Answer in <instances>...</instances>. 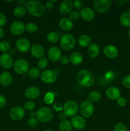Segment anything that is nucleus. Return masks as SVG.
<instances>
[{
    "label": "nucleus",
    "mask_w": 130,
    "mask_h": 131,
    "mask_svg": "<svg viewBox=\"0 0 130 131\" xmlns=\"http://www.w3.org/2000/svg\"><path fill=\"white\" fill-rule=\"evenodd\" d=\"M6 23V17L5 14L0 13V27L5 26Z\"/></svg>",
    "instance_id": "obj_45"
},
{
    "label": "nucleus",
    "mask_w": 130,
    "mask_h": 131,
    "mask_svg": "<svg viewBox=\"0 0 130 131\" xmlns=\"http://www.w3.org/2000/svg\"><path fill=\"white\" fill-rule=\"evenodd\" d=\"M45 8L47 9V10H49V11H50V10H52V9L54 8V3H53V2H52V1H51V0L47 1V2L45 3Z\"/></svg>",
    "instance_id": "obj_46"
},
{
    "label": "nucleus",
    "mask_w": 130,
    "mask_h": 131,
    "mask_svg": "<svg viewBox=\"0 0 130 131\" xmlns=\"http://www.w3.org/2000/svg\"><path fill=\"white\" fill-rule=\"evenodd\" d=\"M115 78V74L112 70H108L104 74V79L107 83L112 81Z\"/></svg>",
    "instance_id": "obj_36"
},
{
    "label": "nucleus",
    "mask_w": 130,
    "mask_h": 131,
    "mask_svg": "<svg viewBox=\"0 0 130 131\" xmlns=\"http://www.w3.org/2000/svg\"><path fill=\"white\" fill-rule=\"evenodd\" d=\"M14 71L19 74H25L29 69V64L24 59H19L16 60L13 65Z\"/></svg>",
    "instance_id": "obj_6"
},
{
    "label": "nucleus",
    "mask_w": 130,
    "mask_h": 131,
    "mask_svg": "<svg viewBox=\"0 0 130 131\" xmlns=\"http://www.w3.org/2000/svg\"><path fill=\"white\" fill-rule=\"evenodd\" d=\"M79 107L77 103L73 101H68L64 103L63 106V112L66 116L74 117L79 111Z\"/></svg>",
    "instance_id": "obj_5"
},
{
    "label": "nucleus",
    "mask_w": 130,
    "mask_h": 131,
    "mask_svg": "<svg viewBox=\"0 0 130 131\" xmlns=\"http://www.w3.org/2000/svg\"><path fill=\"white\" fill-rule=\"evenodd\" d=\"M80 17L85 21H90L94 19L95 17V12L93 9L89 7L83 8L80 10Z\"/></svg>",
    "instance_id": "obj_16"
},
{
    "label": "nucleus",
    "mask_w": 130,
    "mask_h": 131,
    "mask_svg": "<svg viewBox=\"0 0 130 131\" xmlns=\"http://www.w3.org/2000/svg\"><path fill=\"white\" fill-rule=\"evenodd\" d=\"M24 94L27 98L30 99H36L40 95V91L38 87L31 86L28 87L25 90Z\"/></svg>",
    "instance_id": "obj_21"
},
{
    "label": "nucleus",
    "mask_w": 130,
    "mask_h": 131,
    "mask_svg": "<svg viewBox=\"0 0 130 131\" xmlns=\"http://www.w3.org/2000/svg\"><path fill=\"white\" fill-rule=\"evenodd\" d=\"M79 111L82 117L89 118L93 115L94 111V105L89 101H85L82 102L79 107Z\"/></svg>",
    "instance_id": "obj_7"
},
{
    "label": "nucleus",
    "mask_w": 130,
    "mask_h": 131,
    "mask_svg": "<svg viewBox=\"0 0 130 131\" xmlns=\"http://www.w3.org/2000/svg\"><path fill=\"white\" fill-rule=\"evenodd\" d=\"M10 117L15 121L22 120L25 116V111L23 107L20 106H15L13 107L10 111Z\"/></svg>",
    "instance_id": "obj_10"
},
{
    "label": "nucleus",
    "mask_w": 130,
    "mask_h": 131,
    "mask_svg": "<svg viewBox=\"0 0 130 131\" xmlns=\"http://www.w3.org/2000/svg\"><path fill=\"white\" fill-rule=\"evenodd\" d=\"M71 124L74 128L77 130L84 129L86 126V121L82 116H75L71 119Z\"/></svg>",
    "instance_id": "obj_18"
},
{
    "label": "nucleus",
    "mask_w": 130,
    "mask_h": 131,
    "mask_svg": "<svg viewBox=\"0 0 130 131\" xmlns=\"http://www.w3.org/2000/svg\"><path fill=\"white\" fill-rule=\"evenodd\" d=\"M55 99L54 93L52 92H48L44 96V102L47 104H51L54 102Z\"/></svg>",
    "instance_id": "obj_33"
},
{
    "label": "nucleus",
    "mask_w": 130,
    "mask_h": 131,
    "mask_svg": "<svg viewBox=\"0 0 130 131\" xmlns=\"http://www.w3.org/2000/svg\"><path fill=\"white\" fill-rule=\"evenodd\" d=\"M104 54L110 59L115 58L119 54V50L113 44L107 45L103 49Z\"/></svg>",
    "instance_id": "obj_15"
},
{
    "label": "nucleus",
    "mask_w": 130,
    "mask_h": 131,
    "mask_svg": "<svg viewBox=\"0 0 130 131\" xmlns=\"http://www.w3.org/2000/svg\"><path fill=\"white\" fill-rule=\"evenodd\" d=\"M48 63V61L47 58L43 57L40 59L39 61H38V67H39V69H44L47 67Z\"/></svg>",
    "instance_id": "obj_37"
},
{
    "label": "nucleus",
    "mask_w": 130,
    "mask_h": 131,
    "mask_svg": "<svg viewBox=\"0 0 130 131\" xmlns=\"http://www.w3.org/2000/svg\"><path fill=\"white\" fill-rule=\"evenodd\" d=\"M30 42L25 38H20L17 40L16 47L21 52H27L31 49Z\"/></svg>",
    "instance_id": "obj_14"
},
{
    "label": "nucleus",
    "mask_w": 130,
    "mask_h": 131,
    "mask_svg": "<svg viewBox=\"0 0 130 131\" xmlns=\"http://www.w3.org/2000/svg\"><path fill=\"white\" fill-rule=\"evenodd\" d=\"M54 72L56 73V74L57 75V74H58V73H59L60 72H61V70H60L59 69H55Z\"/></svg>",
    "instance_id": "obj_55"
},
{
    "label": "nucleus",
    "mask_w": 130,
    "mask_h": 131,
    "mask_svg": "<svg viewBox=\"0 0 130 131\" xmlns=\"http://www.w3.org/2000/svg\"><path fill=\"white\" fill-rule=\"evenodd\" d=\"M10 54H15V50L14 49H11L10 50Z\"/></svg>",
    "instance_id": "obj_54"
},
{
    "label": "nucleus",
    "mask_w": 130,
    "mask_h": 131,
    "mask_svg": "<svg viewBox=\"0 0 130 131\" xmlns=\"http://www.w3.org/2000/svg\"><path fill=\"white\" fill-rule=\"evenodd\" d=\"M101 93L98 91H92L88 95V101L90 102H96L101 99Z\"/></svg>",
    "instance_id": "obj_28"
},
{
    "label": "nucleus",
    "mask_w": 130,
    "mask_h": 131,
    "mask_svg": "<svg viewBox=\"0 0 130 131\" xmlns=\"http://www.w3.org/2000/svg\"><path fill=\"white\" fill-rule=\"evenodd\" d=\"M38 123V120L36 118H30L28 121V125L31 129L35 128L37 126Z\"/></svg>",
    "instance_id": "obj_40"
},
{
    "label": "nucleus",
    "mask_w": 130,
    "mask_h": 131,
    "mask_svg": "<svg viewBox=\"0 0 130 131\" xmlns=\"http://www.w3.org/2000/svg\"><path fill=\"white\" fill-rule=\"evenodd\" d=\"M59 130L60 131H71L72 125L69 120H65L60 123Z\"/></svg>",
    "instance_id": "obj_32"
},
{
    "label": "nucleus",
    "mask_w": 130,
    "mask_h": 131,
    "mask_svg": "<svg viewBox=\"0 0 130 131\" xmlns=\"http://www.w3.org/2000/svg\"><path fill=\"white\" fill-rule=\"evenodd\" d=\"M60 39V35L57 32L51 31L47 35V40L50 43H56Z\"/></svg>",
    "instance_id": "obj_29"
},
{
    "label": "nucleus",
    "mask_w": 130,
    "mask_h": 131,
    "mask_svg": "<svg viewBox=\"0 0 130 131\" xmlns=\"http://www.w3.org/2000/svg\"><path fill=\"white\" fill-rule=\"evenodd\" d=\"M53 108L54 110H55V111H60L62 110L63 106H62V105L60 103H59V102H54L53 104Z\"/></svg>",
    "instance_id": "obj_47"
},
{
    "label": "nucleus",
    "mask_w": 130,
    "mask_h": 131,
    "mask_svg": "<svg viewBox=\"0 0 130 131\" xmlns=\"http://www.w3.org/2000/svg\"><path fill=\"white\" fill-rule=\"evenodd\" d=\"M25 10L33 16L36 17H42L45 14V6L38 1H29L25 4Z\"/></svg>",
    "instance_id": "obj_1"
},
{
    "label": "nucleus",
    "mask_w": 130,
    "mask_h": 131,
    "mask_svg": "<svg viewBox=\"0 0 130 131\" xmlns=\"http://www.w3.org/2000/svg\"><path fill=\"white\" fill-rule=\"evenodd\" d=\"M127 35H128V36H129V37H130V28H129L128 31H127Z\"/></svg>",
    "instance_id": "obj_56"
},
{
    "label": "nucleus",
    "mask_w": 130,
    "mask_h": 131,
    "mask_svg": "<svg viewBox=\"0 0 130 131\" xmlns=\"http://www.w3.org/2000/svg\"><path fill=\"white\" fill-rule=\"evenodd\" d=\"M105 94L109 99L117 100L121 97V91L115 86H110L106 90Z\"/></svg>",
    "instance_id": "obj_20"
},
{
    "label": "nucleus",
    "mask_w": 130,
    "mask_h": 131,
    "mask_svg": "<svg viewBox=\"0 0 130 131\" xmlns=\"http://www.w3.org/2000/svg\"><path fill=\"white\" fill-rule=\"evenodd\" d=\"M12 75L9 72L5 71L0 75V84L3 86H8L12 82Z\"/></svg>",
    "instance_id": "obj_22"
},
{
    "label": "nucleus",
    "mask_w": 130,
    "mask_h": 131,
    "mask_svg": "<svg viewBox=\"0 0 130 131\" xmlns=\"http://www.w3.org/2000/svg\"><path fill=\"white\" fill-rule=\"evenodd\" d=\"M0 65L5 69H9L14 65V60L10 54L3 53L0 56Z\"/></svg>",
    "instance_id": "obj_13"
},
{
    "label": "nucleus",
    "mask_w": 130,
    "mask_h": 131,
    "mask_svg": "<svg viewBox=\"0 0 130 131\" xmlns=\"http://www.w3.org/2000/svg\"><path fill=\"white\" fill-rule=\"evenodd\" d=\"M76 80L80 86L84 87H89L94 82V75L88 70L83 69L80 70L76 75Z\"/></svg>",
    "instance_id": "obj_2"
},
{
    "label": "nucleus",
    "mask_w": 130,
    "mask_h": 131,
    "mask_svg": "<svg viewBox=\"0 0 130 131\" xmlns=\"http://www.w3.org/2000/svg\"><path fill=\"white\" fill-rule=\"evenodd\" d=\"M38 29V25L34 23H29L25 25V31L29 33H34Z\"/></svg>",
    "instance_id": "obj_34"
},
{
    "label": "nucleus",
    "mask_w": 130,
    "mask_h": 131,
    "mask_svg": "<svg viewBox=\"0 0 130 131\" xmlns=\"http://www.w3.org/2000/svg\"><path fill=\"white\" fill-rule=\"evenodd\" d=\"M36 107V104L35 102H33L32 101H27L24 105V107L23 108L24 110H27V111H33Z\"/></svg>",
    "instance_id": "obj_38"
},
{
    "label": "nucleus",
    "mask_w": 130,
    "mask_h": 131,
    "mask_svg": "<svg viewBox=\"0 0 130 131\" xmlns=\"http://www.w3.org/2000/svg\"><path fill=\"white\" fill-rule=\"evenodd\" d=\"M28 75L31 79H36L39 78L41 75V72L38 68L32 67L29 69L28 72Z\"/></svg>",
    "instance_id": "obj_30"
},
{
    "label": "nucleus",
    "mask_w": 130,
    "mask_h": 131,
    "mask_svg": "<svg viewBox=\"0 0 130 131\" xmlns=\"http://www.w3.org/2000/svg\"><path fill=\"white\" fill-rule=\"evenodd\" d=\"M43 131H53V130H49V129H47V130H43Z\"/></svg>",
    "instance_id": "obj_57"
},
{
    "label": "nucleus",
    "mask_w": 130,
    "mask_h": 131,
    "mask_svg": "<svg viewBox=\"0 0 130 131\" xmlns=\"http://www.w3.org/2000/svg\"><path fill=\"white\" fill-rule=\"evenodd\" d=\"M76 44V39L70 33L64 34L60 38V45L64 51H70L74 48Z\"/></svg>",
    "instance_id": "obj_3"
},
{
    "label": "nucleus",
    "mask_w": 130,
    "mask_h": 131,
    "mask_svg": "<svg viewBox=\"0 0 130 131\" xmlns=\"http://www.w3.org/2000/svg\"><path fill=\"white\" fill-rule=\"evenodd\" d=\"M59 26L64 31H70L73 27V23L69 18H62L59 21Z\"/></svg>",
    "instance_id": "obj_23"
},
{
    "label": "nucleus",
    "mask_w": 130,
    "mask_h": 131,
    "mask_svg": "<svg viewBox=\"0 0 130 131\" xmlns=\"http://www.w3.org/2000/svg\"><path fill=\"white\" fill-rule=\"evenodd\" d=\"M66 115H65L64 113V112H61L59 113L58 119L59 120H61V122L64 121V120H66Z\"/></svg>",
    "instance_id": "obj_50"
},
{
    "label": "nucleus",
    "mask_w": 130,
    "mask_h": 131,
    "mask_svg": "<svg viewBox=\"0 0 130 131\" xmlns=\"http://www.w3.org/2000/svg\"><path fill=\"white\" fill-rule=\"evenodd\" d=\"M10 44L6 40H3L0 42V51L4 52V53H7L8 51L10 50Z\"/></svg>",
    "instance_id": "obj_35"
},
{
    "label": "nucleus",
    "mask_w": 130,
    "mask_h": 131,
    "mask_svg": "<svg viewBox=\"0 0 130 131\" xmlns=\"http://www.w3.org/2000/svg\"><path fill=\"white\" fill-rule=\"evenodd\" d=\"M48 58L50 60L53 62H57L61 60L62 57V53L59 48L56 46H52L50 48L48 49V52H47Z\"/></svg>",
    "instance_id": "obj_11"
},
{
    "label": "nucleus",
    "mask_w": 130,
    "mask_h": 131,
    "mask_svg": "<svg viewBox=\"0 0 130 131\" xmlns=\"http://www.w3.org/2000/svg\"><path fill=\"white\" fill-rule=\"evenodd\" d=\"M54 116L53 111L48 107H42L36 112V117L38 121L47 123L50 121Z\"/></svg>",
    "instance_id": "obj_4"
},
{
    "label": "nucleus",
    "mask_w": 130,
    "mask_h": 131,
    "mask_svg": "<svg viewBox=\"0 0 130 131\" xmlns=\"http://www.w3.org/2000/svg\"><path fill=\"white\" fill-rule=\"evenodd\" d=\"M29 116L31 118H34V116H36V112L34 111H31L30 113H29Z\"/></svg>",
    "instance_id": "obj_51"
},
{
    "label": "nucleus",
    "mask_w": 130,
    "mask_h": 131,
    "mask_svg": "<svg viewBox=\"0 0 130 131\" xmlns=\"http://www.w3.org/2000/svg\"><path fill=\"white\" fill-rule=\"evenodd\" d=\"M120 23L123 26L130 28V11L127 10L122 13L119 17Z\"/></svg>",
    "instance_id": "obj_24"
},
{
    "label": "nucleus",
    "mask_w": 130,
    "mask_h": 131,
    "mask_svg": "<svg viewBox=\"0 0 130 131\" xmlns=\"http://www.w3.org/2000/svg\"><path fill=\"white\" fill-rule=\"evenodd\" d=\"M6 98L5 97V96L0 94V109L3 108V107L6 105Z\"/></svg>",
    "instance_id": "obj_48"
},
{
    "label": "nucleus",
    "mask_w": 130,
    "mask_h": 131,
    "mask_svg": "<svg viewBox=\"0 0 130 131\" xmlns=\"http://www.w3.org/2000/svg\"><path fill=\"white\" fill-rule=\"evenodd\" d=\"M88 55L90 58H95L99 54V47L96 43H93L88 47Z\"/></svg>",
    "instance_id": "obj_25"
},
{
    "label": "nucleus",
    "mask_w": 130,
    "mask_h": 131,
    "mask_svg": "<svg viewBox=\"0 0 130 131\" xmlns=\"http://www.w3.org/2000/svg\"><path fill=\"white\" fill-rule=\"evenodd\" d=\"M122 84L125 88L130 89V75H127L124 77L122 79Z\"/></svg>",
    "instance_id": "obj_42"
},
{
    "label": "nucleus",
    "mask_w": 130,
    "mask_h": 131,
    "mask_svg": "<svg viewBox=\"0 0 130 131\" xmlns=\"http://www.w3.org/2000/svg\"><path fill=\"white\" fill-rule=\"evenodd\" d=\"M113 131H127V128L124 124L119 122L114 125Z\"/></svg>",
    "instance_id": "obj_39"
},
{
    "label": "nucleus",
    "mask_w": 130,
    "mask_h": 131,
    "mask_svg": "<svg viewBox=\"0 0 130 131\" xmlns=\"http://www.w3.org/2000/svg\"><path fill=\"white\" fill-rule=\"evenodd\" d=\"M60 61L62 65H67L70 62V58L68 57L67 56H62Z\"/></svg>",
    "instance_id": "obj_49"
},
{
    "label": "nucleus",
    "mask_w": 130,
    "mask_h": 131,
    "mask_svg": "<svg viewBox=\"0 0 130 131\" xmlns=\"http://www.w3.org/2000/svg\"><path fill=\"white\" fill-rule=\"evenodd\" d=\"M10 30L14 35H20L25 30V25L21 21L14 22L10 26Z\"/></svg>",
    "instance_id": "obj_12"
},
{
    "label": "nucleus",
    "mask_w": 130,
    "mask_h": 131,
    "mask_svg": "<svg viewBox=\"0 0 130 131\" xmlns=\"http://www.w3.org/2000/svg\"><path fill=\"white\" fill-rule=\"evenodd\" d=\"M112 6L110 0H94L93 6L96 11L98 13H105L108 11Z\"/></svg>",
    "instance_id": "obj_8"
},
{
    "label": "nucleus",
    "mask_w": 130,
    "mask_h": 131,
    "mask_svg": "<svg viewBox=\"0 0 130 131\" xmlns=\"http://www.w3.org/2000/svg\"><path fill=\"white\" fill-rule=\"evenodd\" d=\"M73 6L76 10H82L83 6V1L80 0H76L73 2Z\"/></svg>",
    "instance_id": "obj_44"
},
{
    "label": "nucleus",
    "mask_w": 130,
    "mask_h": 131,
    "mask_svg": "<svg viewBox=\"0 0 130 131\" xmlns=\"http://www.w3.org/2000/svg\"><path fill=\"white\" fill-rule=\"evenodd\" d=\"M78 43L81 47H89L91 44V38L87 35H82L78 39Z\"/></svg>",
    "instance_id": "obj_27"
},
{
    "label": "nucleus",
    "mask_w": 130,
    "mask_h": 131,
    "mask_svg": "<svg viewBox=\"0 0 130 131\" xmlns=\"http://www.w3.org/2000/svg\"><path fill=\"white\" fill-rule=\"evenodd\" d=\"M31 53L36 58H42L45 55V49L43 46L38 43L33 44L31 47Z\"/></svg>",
    "instance_id": "obj_17"
},
{
    "label": "nucleus",
    "mask_w": 130,
    "mask_h": 131,
    "mask_svg": "<svg viewBox=\"0 0 130 131\" xmlns=\"http://www.w3.org/2000/svg\"><path fill=\"white\" fill-rule=\"evenodd\" d=\"M73 8V3L70 0H65L61 3L59 7V12L62 15H66L71 12Z\"/></svg>",
    "instance_id": "obj_19"
},
{
    "label": "nucleus",
    "mask_w": 130,
    "mask_h": 131,
    "mask_svg": "<svg viewBox=\"0 0 130 131\" xmlns=\"http://www.w3.org/2000/svg\"><path fill=\"white\" fill-rule=\"evenodd\" d=\"M57 75L54 70H45L41 73V80L46 84H52L57 79Z\"/></svg>",
    "instance_id": "obj_9"
},
{
    "label": "nucleus",
    "mask_w": 130,
    "mask_h": 131,
    "mask_svg": "<svg viewBox=\"0 0 130 131\" xmlns=\"http://www.w3.org/2000/svg\"><path fill=\"white\" fill-rule=\"evenodd\" d=\"M26 13V10L25 8H24L22 6H18L16 8H15L13 11V14L14 16L16 17H21L24 16Z\"/></svg>",
    "instance_id": "obj_31"
},
{
    "label": "nucleus",
    "mask_w": 130,
    "mask_h": 131,
    "mask_svg": "<svg viewBox=\"0 0 130 131\" xmlns=\"http://www.w3.org/2000/svg\"><path fill=\"white\" fill-rule=\"evenodd\" d=\"M117 104L120 107H124L127 104V100L125 97H120L118 99H117Z\"/></svg>",
    "instance_id": "obj_43"
},
{
    "label": "nucleus",
    "mask_w": 130,
    "mask_h": 131,
    "mask_svg": "<svg viewBox=\"0 0 130 131\" xmlns=\"http://www.w3.org/2000/svg\"><path fill=\"white\" fill-rule=\"evenodd\" d=\"M80 17V13L76 10L75 11H71L69 14V19L71 20H77Z\"/></svg>",
    "instance_id": "obj_41"
},
{
    "label": "nucleus",
    "mask_w": 130,
    "mask_h": 131,
    "mask_svg": "<svg viewBox=\"0 0 130 131\" xmlns=\"http://www.w3.org/2000/svg\"><path fill=\"white\" fill-rule=\"evenodd\" d=\"M70 61L74 65H79L83 61V56L79 52H73L70 57Z\"/></svg>",
    "instance_id": "obj_26"
},
{
    "label": "nucleus",
    "mask_w": 130,
    "mask_h": 131,
    "mask_svg": "<svg viewBox=\"0 0 130 131\" xmlns=\"http://www.w3.org/2000/svg\"><path fill=\"white\" fill-rule=\"evenodd\" d=\"M27 2H28L27 1H18V3H19L20 5H23V4H24L25 5V4L27 3Z\"/></svg>",
    "instance_id": "obj_53"
},
{
    "label": "nucleus",
    "mask_w": 130,
    "mask_h": 131,
    "mask_svg": "<svg viewBox=\"0 0 130 131\" xmlns=\"http://www.w3.org/2000/svg\"><path fill=\"white\" fill-rule=\"evenodd\" d=\"M3 35H4V31L3 29L0 27V38H2V37H3Z\"/></svg>",
    "instance_id": "obj_52"
}]
</instances>
